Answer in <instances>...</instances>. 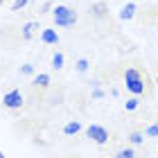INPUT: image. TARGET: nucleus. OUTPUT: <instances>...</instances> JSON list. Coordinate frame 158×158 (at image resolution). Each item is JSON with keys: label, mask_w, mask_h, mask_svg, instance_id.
<instances>
[{"label": "nucleus", "mask_w": 158, "mask_h": 158, "mask_svg": "<svg viewBox=\"0 0 158 158\" xmlns=\"http://www.w3.org/2000/svg\"><path fill=\"white\" fill-rule=\"evenodd\" d=\"M50 75L48 73H39V75H34V79H32V86H36V88H48L50 86Z\"/></svg>", "instance_id": "1a4fd4ad"}, {"label": "nucleus", "mask_w": 158, "mask_h": 158, "mask_svg": "<svg viewBox=\"0 0 158 158\" xmlns=\"http://www.w3.org/2000/svg\"><path fill=\"white\" fill-rule=\"evenodd\" d=\"M124 88L131 93V95H135V97L145 95V93H147V79H145V75H142L138 68H129L124 73Z\"/></svg>", "instance_id": "f03ea898"}, {"label": "nucleus", "mask_w": 158, "mask_h": 158, "mask_svg": "<svg viewBox=\"0 0 158 158\" xmlns=\"http://www.w3.org/2000/svg\"><path fill=\"white\" fill-rule=\"evenodd\" d=\"M50 9H54V0H45V2L41 5V14H48Z\"/></svg>", "instance_id": "6ab92c4d"}, {"label": "nucleus", "mask_w": 158, "mask_h": 158, "mask_svg": "<svg viewBox=\"0 0 158 158\" xmlns=\"http://www.w3.org/2000/svg\"><path fill=\"white\" fill-rule=\"evenodd\" d=\"M88 68H90V61H88V59H84V56H81V59H77L75 70H77L79 75H86V73H88Z\"/></svg>", "instance_id": "4468645a"}, {"label": "nucleus", "mask_w": 158, "mask_h": 158, "mask_svg": "<svg viewBox=\"0 0 158 158\" xmlns=\"http://www.w3.org/2000/svg\"><path fill=\"white\" fill-rule=\"evenodd\" d=\"M88 16L90 18H97V20H102L109 16V5L104 2V0H97V2H93L88 7Z\"/></svg>", "instance_id": "39448f33"}, {"label": "nucleus", "mask_w": 158, "mask_h": 158, "mask_svg": "<svg viewBox=\"0 0 158 158\" xmlns=\"http://www.w3.org/2000/svg\"><path fill=\"white\" fill-rule=\"evenodd\" d=\"M113 158H135V147H122V149H118L115 152V156Z\"/></svg>", "instance_id": "ddd939ff"}, {"label": "nucleus", "mask_w": 158, "mask_h": 158, "mask_svg": "<svg viewBox=\"0 0 158 158\" xmlns=\"http://www.w3.org/2000/svg\"><path fill=\"white\" fill-rule=\"evenodd\" d=\"M145 131H131L129 133V145L131 147H140V145H145Z\"/></svg>", "instance_id": "9b49d317"}, {"label": "nucleus", "mask_w": 158, "mask_h": 158, "mask_svg": "<svg viewBox=\"0 0 158 158\" xmlns=\"http://www.w3.org/2000/svg\"><path fill=\"white\" fill-rule=\"evenodd\" d=\"M156 86H158V73H156Z\"/></svg>", "instance_id": "4be33fe9"}, {"label": "nucleus", "mask_w": 158, "mask_h": 158, "mask_svg": "<svg viewBox=\"0 0 158 158\" xmlns=\"http://www.w3.org/2000/svg\"><path fill=\"white\" fill-rule=\"evenodd\" d=\"M138 106H140V97H135V95H131L124 102V109L129 111V113H133V111H138Z\"/></svg>", "instance_id": "2eb2a0df"}, {"label": "nucleus", "mask_w": 158, "mask_h": 158, "mask_svg": "<svg viewBox=\"0 0 158 158\" xmlns=\"http://www.w3.org/2000/svg\"><path fill=\"white\" fill-rule=\"evenodd\" d=\"M79 131H81V122L79 120H70V122H66V127H63V135H77Z\"/></svg>", "instance_id": "9d476101"}, {"label": "nucleus", "mask_w": 158, "mask_h": 158, "mask_svg": "<svg viewBox=\"0 0 158 158\" xmlns=\"http://www.w3.org/2000/svg\"><path fill=\"white\" fill-rule=\"evenodd\" d=\"M86 138H90L95 145H106L111 138V133H109V129L102 127V124H90V127H86Z\"/></svg>", "instance_id": "7ed1b4c3"}, {"label": "nucleus", "mask_w": 158, "mask_h": 158, "mask_svg": "<svg viewBox=\"0 0 158 158\" xmlns=\"http://www.w3.org/2000/svg\"><path fill=\"white\" fill-rule=\"evenodd\" d=\"M0 158H7V156H5V154H2V149H0Z\"/></svg>", "instance_id": "412c9836"}, {"label": "nucleus", "mask_w": 158, "mask_h": 158, "mask_svg": "<svg viewBox=\"0 0 158 158\" xmlns=\"http://www.w3.org/2000/svg\"><path fill=\"white\" fill-rule=\"evenodd\" d=\"M104 97V90L102 88H95V90H93V99H102Z\"/></svg>", "instance_id": "aec40b11"}, {"label": "nucleus", "mask_w": 158, "mask_h": 158, "mask_svg": "<svg viewBox=\"0 0 158 158\" xmlns=\"http://www.w3.org/2000/svg\"><path fill=\"white\" fill-rule=\"evenodd\" d=\"M63 63H66V56H63V52H54V54H52V61H50L52 70H61Z\"/></svg>", "instance_id": "f8f14e48"}, {"label": "nucleus", "mask_w": 158, "mask_h": 158, "mask_svg": "<svg viewBox=\"0 0 158 158\" xmlns=\"http://www.w3.org/2000/svg\"><path fill=\"white\" fill-rule=\"evenodd\" d=\"M39 30H43L39 20H30V23H25L23 30H20V39H23V41H32L39 34Z\"/></svg>", "instance_id": "423d86ee"}, {"label": "nucleus", "mask_w": 158, "mask_h": 158, "mask_svg": "<svg viewBox=\"0 0 158 158\" xmlns=\"http://www.w3.org/2000/svg\"><path fill=\"white\" fill-rule=\"evenodd\" d=\"M54 2H66V0H54Z\"/></svg>", "instance_id": "5701e85b"}, {"label": "nucleus", "mask_w": 158, "mask_h": 158, "mask_svg": "<svg viewBox=\"0 0 158 158\" xmlns=\"http://www.w3.org/2000/svg\"><path fill=\"white\" fill-rule=\"evenodd\" d=\"M145 135L147 138H158V122H154V124H149L145 129Z\"/></svg>", "instance_id": "dca6fc26"}, {"label": "nucleus", "mask_w": 158, "mask_h": 158, "mask_svg": "<svg viewBox=\"0 0 158 158\" xmlns=\"http://www.w3.org/2000/svg\"><path fill=\"white\" fill-rule=\"evenodd\" d=\"M133 16H135V5H133V2H127V5L122 7V9H120V14H118V18L122 20V23L131 20Z\"/></svg>", "instance_id": "6e6552de"}, {"label": "nucleus", "mask_w": 158, "mask_h": 158, "mask_svg": "<svg viewBox=\"0 0 158 158\" xmlns=\"http://www.w3.org/2000/svg\"><path fill=\"white\" fill-rule=\"evenodd\" d=\"M39 39H41V43H45V45H56V43H59V32H56V27H43Z\"/></svg>", "instance_id": "0eeeda50"}, {"label": "nucleus", "mask_w": 158, "mask_h": 158, "mask_svg": "<svg viewBox=\"0 0 158 158\" xmlns=\"http://www.w3.org/2000/svg\"><path fill=\"white\" fill-rule=\"evenodd\" d=\"M2 106L7 111H18L20 106H23V93H20L18 88L5 93V95H2Z\"/></svg>", "instance_id": "20e7f679"}, {"label": "nucleus", "mask_w": 158, "mask_h": 158, "mask_svg": "<svg viewBox=\"0 0 158 158\" xmlns=\"http://www.w3.org/2000/svg\"><path fill=\"white\" fill-rule=\"evenodd\" d=\"M20 75L32 77V75H34V66H32V63H23V66H20Z\"/></svg>", "instance_id": "f3484780"}, {"label": "nucleus", "mask_w": 158, "mask_h": 158, "mask_svg": "<svg viewBox=\"0 0 158 158\" xmlns=\"http://www.w3.org/2000/svg\"><path fill=\"white\" fill-rule=\"evenodd\" d=\"M2 2H5V0H0V7H2Z\"/></svg>", "instance_id": "b1692460"}, {"label": "nucleus", "mask_w": 158, "mask_h": 158, "mask_svg": "<svg viewBox=\"0 0 158 158\" xmlns=\"http://www.w3.org/2000/svg\"><path fill=\"white\" fill-rule=\"evenodd\" d=\"M32 0H16V2L11 5V11H18V9H23V7H27Z\"/></svg>", "instance_id": "a211bd4d"}, {"label": "nucleus", "mask_w": 158, "mask_h": 158, "mask_svg": "<svg viewBox=\"0 0 158 158\" xmlns=\"http://www.w3.org/2000/svg\"><path fill=\"white\" fill-rule=\"evenodd\" d=\"M52 20L56 30H68V27H75L77 23V11L73 7H68L66 2H56L52 9Z\"/></svg>", "instance_id": "f257e3e1"}]
</instances>
